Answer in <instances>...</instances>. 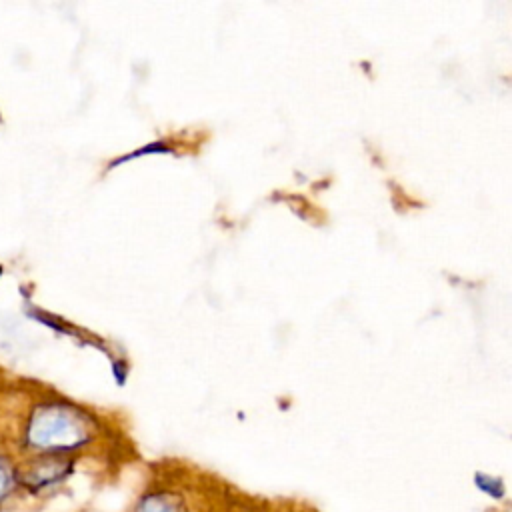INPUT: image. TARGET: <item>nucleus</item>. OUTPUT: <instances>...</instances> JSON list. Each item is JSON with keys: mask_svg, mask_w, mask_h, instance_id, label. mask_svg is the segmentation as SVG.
I'll use <instances>...</instances> for the list:
<instances>
[{"mask_svg": "<svg viewBox=\"0 0 512 512\" xmlns=\"http://www.w3.org/2000/svg\"><path fill=\"white\" fill-rule=\"evenodd\" d=\"M90 434V422L80 412L50 406L34 416L28 440L42 450H70L88 442Z\"/></svg>", "mask_w": 512, "mask_h": 512, "instance_id": "nucleus-1", "label": "nucleus"}, {"mask_svg": "<svg viewBox=\"0 0 512 512\" xmlns=\"http://www.w3.org/2000/svg\"><path fill=\"white\" fill-rule=\"evenodd\" d=\"M68 472H70V462L60 458H46V460L34 462L26 472H22L20 482L26 484L28 488L38 490V488L60 482L62 478H66Z\"/></svg>", "mask_w": 512, "mask_h": 512, "instance_id": "nucleus-2", "label": "nucleus"}, {"mask_svg": "<svg viewBox=\"0 0 512 512\" xmlns=\"http://www.w3.org/2000/svg\"><path fill=\"white\" fill-rule=\"evenodd\" d=\"M474 482H476V486H478V490H482V492H486L490 498H502L504 494H506V486H504V482L500 480V478H496V476H490V474H476L474 476Z\"/></svg>", "mask_w": 512, "mask_h": 512, "instance_id": "nucleus-4", "label": "nucleus"}, {"mask_svg": "<svg viewBox=\"0 0 512 512\" xmlns=\"http://www.w3.org/2000/svg\"><path fill=\"white\" fill-rule=\"evenodd\" d=\"M12 486H14V472L10 464L4 458H0V502L12 492Z\"/></svg>", "mask_w": 512, "mask_h": 512, "instance_id": "nucleus-5", "label": "nucleus"}, {"mask_svg": "<svg viewBox=\"0 0 512 512\" xmlns=\"http://www.w3.org/2000/svg\"><path fill=\"white\" fill-rule=\"evenodd\" d=\"M134 512H186V508L172 492H150L138 500Z\"/></svg>", "mask_w": 512, "mask_h": 512, "instance_id": "nucleus-3", "label": "nucleus"}]
</instances>
